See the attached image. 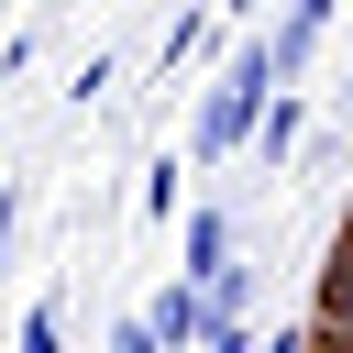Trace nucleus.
I'll return each instance as SVG.
<instances>
[{
  "label": "nucleus",
  "instance_id": "obj_1",
  "mask_svg": "<svg viewBox=\"0 0 353 353\" xmlns=\"http://www.w3.org/2000/svg\"><path fill=\"white\" fill-rule=\"evenodd\" d=\"M276 99H287L276 44H243V55H232V77H221V88H210V110H199V154H210V165H221V154H243V143H254V121H265Z\"/></svg>",
  "mask_w": 353,
  "mask_h": 353
},
{
  "label": "nucleus",
  "instance_id": "obj_2",
  "mask_svg": "<svg viewBox=\"0 0 353 353\" xmlns=\"http://www.w3.org/2000/svg\"><path fill=\"white\" fill-rule=\"evenodd\" d=\"M188 265V287H210V298H232V210H188V243H176Z\"/></svg>",
  "mask_w": 353,
  "mask_h": 353
},
{
  "label": "nucleus",
  "instance_id": "obj_3",
  "mask_svg": "<svg viewBox=\"0 0 353 353\" xmlns=\"http://www.w3.org/2000/svg\"><path fill=\"white\" fill-rule=\"evenodd\" d=\"M210 320H221V309H210V287H188V276H176V287L143 309V331H154L165 353H210Z\"/></svg>",
  "mask_w": 353,
  "mask_h": 353
},
{
  "label": "nucleus",
  "instance_id": "obj_4",
  "mask_svg": "<svg viewBox=\"0 0 353 353\" xmlns=\"http://www.w3.org/2000/svg\"><path fill=\"white\" fill-rule=\"evenodd\" d=\"M320 33H331V0H287V22H276V33H265V44H276V66H287V77H298V66H309V44H320Z\"/></svg>",
  "mask_w": 353,
  "mask_h": 353
},
{
  "label": "nucleus",
  "instance_id": "obj_5",
  "mask_svg": "<svg viewBox=\"0 0 353 353\" xmlns=\"http://www.w3.org/2000/svg\"><path fill=\"white\" fill-rule=\"evenodd\" d=\"M22 353H66V309H55V298L22 309Z\"/></svg>",
  "mask_w": 353,
  "mask_h": 353
},
{
  "label": "nucleus",
  "instance_id": "obj_6",
  "mask_svg": "<svg viewBox=\"0 0 353 353\" xmlns=\"http://www.w3.org/2000/svg\"><path fill=\"white\" fill-rule=\"evenodd\" d=\"M110 353H165V342H154L143 320H121V331H110Z\"/></svg>",
  "mask_w": 353,
  "mask_h": 353
}]
</instances>
